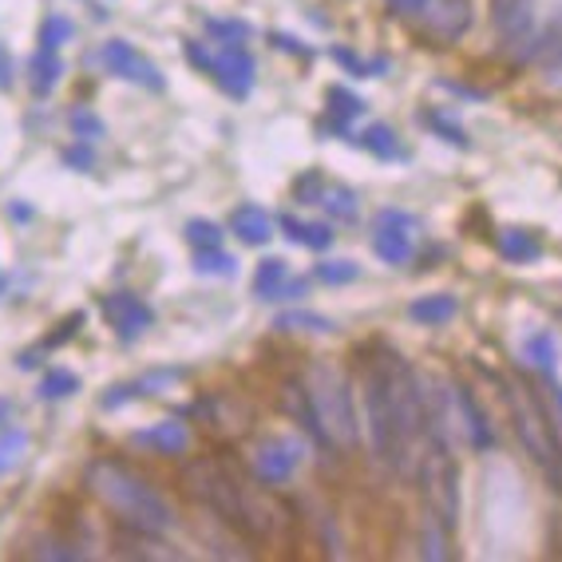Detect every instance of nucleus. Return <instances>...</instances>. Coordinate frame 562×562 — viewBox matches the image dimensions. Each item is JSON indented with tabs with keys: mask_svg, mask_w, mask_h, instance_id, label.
<instances>
[{
	"mask_svg": "<svg viewBox=\"0 0 562 562\" xmlns=\"http://www.w3.org/2000/svg\"><path fill=\"white\" fill-rule=\"evenodd\" d=\"M452 396H456V416H460L463 440L472 443V452H492L499 436H495V428H492V420H487L483 404L475 401V392L468 389V384H460Z\"/></svg>",
	"mask_w": 562,
	"mask_h": 562,
	"instance_id": "13",
	"label": "nucleus"
},
{
	"mask_svg": "<svg viewBox=\"0 0 562 562\" xmlns=\"http://www.w3.org/2000/svg\"><path fill=\"white\" fill-rule=\"evenodd\" d=\"M372 254L389 266H404L412 258V241H416V218L404 211H381L372 222Z\"/></svg>",
	"mask_w": 562,
	"mask_h": 562,
	"instance_id": "10",
	"label": "nucleus"
},
{
	"mask_svg": "<svg viewBox=\"0 0 562 562\" xmlns=\"http://www.w3.org/2000/svg\"><path fill=\"white\" fill-rule=\"evenodd\" d=\"M492 29L503 52L531 56L539 32V0H492Z\"/></svg>",
	"mask_w": 562,
	"mask_h": 562,
	"instance_id": "7",
	"label": "nucleus"
},
{
	"mask_svg": "<svg viewBox=\"0 0 562 562\" xmlns=\"http://www.w3.org/2000/svg\"><path fill=\"white\" fill-rule=\"evenodd\" d=\"M179 381V372H155V376H143V381L135 384H120V389H111L108 396H103V404L108 408H120V404L135 401V396H151V392H162L167 384Z\"/></svg>",
	"mask_w": 562,
	"mask_h": 562,
	"instance_id": "25",
	"label": "nucleus"
},
{
	"mask_svg": "<svg viewBox=\"0 0 562 562\" xmlns=\"http://www.w3.org/2000/svg\"><path fill=\"white\" fill-rule=\"evenodd\" d=\"M456 313H460L456 293H428V297H416V302L408 305V322L428 325V329H440V325L456 322Z\"/></svg>",
	"mask_w": 562,
	"mask_h": 562,
	"instance_id": "19",
	"label": "nucleus"
},
{
	"mask_svg": "<svg viewBox=\"0 0 562 562\" xmlns=\"http://www.w3.org/2000/svg\"><path fill=\"white\" fill-rule=\"evenodd\" d=\"M12 83V71H9V52L0 48V88H9Z\"/></svg>",
	"mask_w": 562,
	"mask_h": 562,
	"instance_id": "44",
	"label": "nucleus"
},
{
	"mask_svg": "<svg viewBox=\"0 0 562 562\" xmlns=\"http://www.w3.org/2000/svg\"><path fill=\"white\" fill-rule=\"evenodd\" d=\"M472 29V0H440L432 12V36L443 44L460 41Z\"/></svg>",
	"mask_w": 562,
	"mask_h": 562,
	"instance_id": "18",
	"label": "nucleus"
},
{
	"mask_svg": "<svg viewBox=\"0 0 562 562\" xmlns=\"http://www.w3.org/2000/svg\"><path fill=\"white\" fill-rule=\"evenodd\" d=\"M24 452H29V432L12 428V432H0V475H9L21 468Z\"/></svg>",
	"mask_w": 562,
	"mask_h": 562,
	"instance_id": "30",
	"label": "nucleus"
},
{
	"mask_svg": "<svg viewBox=\"0 0 562 562\" xmlns=\"http://www.w3.org/2000/svg\"><path fill=\"white\" fill-rule=\"evenodd\" d=\"M273 44L278 48H285V52H297V56H305L310 48H302V44H293V36H273Z\"/></svg>",
	"mask_w": 562,
	"mask_h": 562,
	"instance_id": "45",
	"label": "nucleus"
},
{
	"mask_svg": "<svg viewBox=\"0 0 562 562\" xmlns=\"http://www.w3.org/2000/svg\"><path fill=\"white\" fill-rule=\"evenodd\" d=\"M32 554L36 559H64V562H71V559H83V551H71V542H56V539H41L36 547H32Z\"/></svg>",
	"mask_w": 562,
	"mask_h": 562,
	"instance_id": "40",
	"label": "nucleus"
},
{
	"mask_svg": "<svg viewBox=\"0 0 562 562\" xmlns=\"http://www.w3.org/2000/svg\"><path fill=\"white\" fill-rule=\"evenodd\" d=\"M361 420L369 432L372 463L392 480H412L428 452L424 420V384L396 349H376L364 357Z\"/></svg>",
	"mask_w": 562,
	"mask_h": 562,
	"instance_id": "1",
	"label": "nucleus"
},
{
	"mask_svg": "<svg viewBox=\"0 0 562 562\" xmlns=\"http://www.w3.org/2000/svg\"><path fill=\"white\" fill-rule=\"evenodd\" d=\"M499 396L512 416L515 440L527 452L531 468L542 475V483L551 492H562V440L554 432V420L547 416V404L539 401V392L527 389L515 376H499Z\"/></svg>",
	"mask_w": 562,
	"mask_h": 562,
	"instance_id": "4",
	"label": "nucleus"
},
{
	"mask_svg": "<svg viewBox=\"0 0 562 562\" xmlns=\"http://www.w3.org/2000/svg\"><path fill=\"white\" fill-rule=\"evenodd\" d=\"M305 460V443L293 436H266L250 448V472L261 487H278V483L293 480V472Z\"/></svg>",
	"mask_w": 562,
	"mask_h": 562,
	"instance_id": "8",
	"label": "nucleus"
},
{
	"mask_svg": "<svg viewBox=\"0 0 562 562\" xmlns=\"http://www.w3.org/2000/svg\"><path fill=\"white\" fill-rule=\"evenodd\" d=\"M278 329H310V333H333V322L322 313H281Z\"/></svg>",
	"mask_w": 562,
	"mask_h": 562,
	"instance_id": "36",
	"label": "nucleus"
},
{
	"mask_svg": "<svg viewBox=\"0 0 562 562\" xmlns=\"http://www.w3.org/2000/svg\"><path fill=\"white\" fill-rule=\"evenodd\" d=\"M103 317H108V325L115 329V337H123V341H139L143 333L155 325V310L147 302H143L139 293H108L103 297Z\"/></svg>",
	"mask_w": 562,
	"mask_h": 562,
	"instance_id": "11",
	"label": "nucleus"
},
{
	"mask_svg": "<svg viewBox=\"0 0 562 562\" xmlns=\"http://www.w3.org/2000/svg\"><path fill=\"white\" fill-rule=\"evenodd\" d=\"M64 159L76 162V171H88L91 167V151H80V147H76V151H64Z\"/></svg>",
	"mask_w": 562,
	"mask_h": 562,
	"instance_id": "42",
	"label": "nucleus"
},
{
	"mask_svg": "<svg viewBox=\"0 0 562 562\" xmlns=\"http://www.w3.org/2000/svg\"><path fill=\"white\" fill-rule=\"evenodd\" d=\"M361 147L364 151H372L376 159H401V139L392 135V127H384V123H372L369 131L361 135Z\"/></svg>",
	"mask_w": 562,
	"mask_h": 562,
	"instance_id": "28",
	"label": "nucleus"
},
{
	"mask_svg": "<svg viewBox=\"0 0 562 562\" xmlns=\"http://www.w3.org/2000/svg\"><path fill=\"white\" fill-rule=\"evenodd\" d=\"M182 487L194 503L211 512L214 522L241 539H270L278 527V503L266 499L258 483L246 480L241 468L226 456H199L182 468Z\"/></svg>",
	"mask_w": 562,
	"mask_h": 562,
	"instance_id": "2",
	"label": "nucleus"
},
{
	"mask_svg": "<svg viewBox=\"0 0 562 562\" xmlns=\"http://www.w3.org/2000/svg\"><path fill=\"white\" fill-rule=\"evenodd\" d=\"M80 392V376L68 369H52L44 372L41 381V401H64V396H76Z\"/></svg>",
	"mask_w": 562,
	"mask_h": 562,
	"instance_id": "31",
	"label": "nucleus"
},
{
	"mask_svg": "<svg viewBox=\"0 0 562 562\" xmlns=\"http://www.w3.org/2000/svg\"><path fill=\"white\" fill-rule=\"evenodd\" d=\"M83 480H88V492L95 495L123 527L151 531V535H167L175 527V507L167 503V495H162L143 472H135L131 463L91 460Z\"/></svg>",
	"mask_w": 562,
	"mask_h": 562,
	"instance_id": "3",
	"label": "nucleus"
},
{
	"mask_svg": "<svg viewBox=\"0 0 562 562\" xmlns=\"http://www.w3.org/2000/svg\"><path fill=\"white\" fill-rule=\"evenodd\" d=\"M194 416H202V424L211 428V432H222V436H234L241 428H250V416L231 401V396H206V401L194 404Z\"/></svg>",
	"mask_w": 562,
	"mask_h": 562,
	"instance_id": "15",
	"label": "nucleus"
},
{
	"mask_svg": "<svg viewBox=\"0 0 562 562\" xmlns=\"http://www.w3.org/2000/svg\"><path fill=\"white\" fill-rule=\"evenodd\" d=\"M60 76H64V64H60V56H56V48H41L29 60V88L36 91V95H48V91L60 83Z\"/></svg>",
	"mask_w": 562,
	"mask_h": 562,
	"instance_id": "23",
	"label": "nucleus"
},
{
	"mask_svg": "<svg viewBox=\"0 0 562 562\" xmlns=\"http://www.w3.org/2000/svg\"><path fill=\"white\" fill-rule=\"evenodd\" d=\"M281 412L290 416V420H297L305 428V432L313 436V443L322 448V452H329V440H325L322 432V420H317V412H313V401H310V392H305V381H290L285 389H281L278 396Z\"/></svg>",
	"mask_w": 562,
	"mask_h": 562,
	"instance_id": "14",
	"label": "nucleus"
},
{
	"mask_svg": "<svg viewBox=\"0 0 562 562\" xmlns=\"http://www.w3.org/2000/svg\"><path fill=\"white\" fill-rule=\"evenodd\" d=\"M325 100H329V115H337V120H341V131L349 135V120H357V115H361L364 100H361V95H352V91H345L341 83L325 91Z\"/></svg>",
	"mask_w": 562,
	"mask_h": 562,
	"instance_id": "29",
	"label": "nucleus"
},
{
	"mask_svg": "<svg viewBox=\"0 0 562 562\" xmlns=\"http://www.w3.org/2000/svg\"><path fill=\"white\" fill-rule=\"evenodd\" d=\"M302 202H317L322 211H329L333 218H341V222H357V194L349 191V187H337V182H317L313 179V194Z\"/></svg>",
	"mask_w": 562,
	"mask_h": 562,
	"instance_id": "21",
	"label": "nucleus"
},
{
	"mask_svg": "<svg viewBox=\"0 0 562 562\" xmlns=\"http://www.w3.org/2000/svg\"><path fill=\"white\" fill-rule=\"evenodd\" d=\"M285 278H290L285 261L266 258L258 266V273H254V293H258L261 302H278V293H281V285H285Z\"/></svg>",
	"mask_w": 562,
	"mask_h": 562,
	"instance_id": "26",
	"label": "nucleus"
},
{
	"mask_svg": "<svg viewBox=\"0 0 562 562\" xmlns=\"http://www.w3.org/2000/svg\"><path fill=\"white\" fill-rule=\"evenodd\" d=\"M231 231L238 241H246V246H266V241L273 238V218L261 206H238V211L231 214Z\"/></svg>",
	"mask_w": 562,
	"mask_h": 562,
	"instance_id": "20",
	"label": "nucleus"
},
{
	"mask_svg": "<svg viewBox=\"0 0 562 562\" xmlns=\"http://www.w3.org/2000/svg\"><path fill=\"white\" fill-rule=\"evenodd\" d=\"M71 32H76V24L68 16H48L41 24V48H60V44L71 41Z\"/></svg>",
	"mask_w": 562,
	"mask_h": 562,
	"instance_id": "37",
	"label": "nucleus"
},
{
	"mask_svg": "<svg viewBox=\"0 0 562 562\" xmlns=\"http://www.w3.org/2000/svg\"><path fill=\"white\" fill-rule=\"evenodd\" d=\"M218 80V88L234 100H246L254 88V60L246 48H218V56H211V68H206Z\"/></svg>",
	"mask_w": 562,
	"mask_h": 562,
	"instance_id": "12",
	"label": "nucleus"
},
{
	"mask_svg": "<svg viewBox=\"0 0 562 562\" xmlns=\"http://www.w3.org/2000/svg\"><path fill=\"white\" fill-rule=\"evenodd\" d=\"M499 250L507 261H535L539 258V238H535L531 231H519V226H512V231L499 234Z\"/></svg>",
	"mask_w": 562,
	"mask_h": 562,
	"instance_id": "27",
	"label": "nucleus"
},
{
	"mask_svg": "<svg viewBox=\"0 0 562 562\" xmlns=\"http://www.w3.org/2000/svg\"><path fill=\"white\" fill-rule=\"evenodd\" d=\"M281 231L290 234L297 246H305V250H317V254L329 250L333 238H337L325 222H305V218H293V214H281Z\"/></svg>",
	"mask_w": 562,
	"mask_h": 562,
	"instance_id": "22",
	"label": "nucleus"
},
{
	"mask_svg": "<svg viewBox=\"0 0 562 562\" xmlns=\"http://www.w3.org/2000/svg\"><path fill=\"white\" fill-rule=\"evenodd\" d=\"M424 123L436 131V135H443L448 143H456V147H468V139H463L460 123H452L448 115H436V111H424Z\"/></svg>",
	"mask_w": 562,
	"mask_h": 562,
	"instance_id": "39",
	"label": "nucleus"
},
{
	"mask_svg": "<svg viewBox=\"0 0 562 562\" xmlns=\"http://www.w3.org/2000/svg\"><path fill=\"white\" fill-rule=\"evenodd\" d=\"M305 392H310L313 412L322 420V432L329 440V452H352L361 440V416H357V401H352L349 376L337 364H310L305 369Z\"/></svg>",
	"mask_w": 562,
	"mask_h": 562,
	"instance_id": "5",
	"label": "nucleus"
},
{
	"mask_svg": "<svg viewBox=\"0 0 562 562\" xmlns=\"http://www.w3.org/2000/svg\"><path fill=\"white\" fill-rule=\"evenodd\" d=\"M71 127H76V135H80V139H100V135H103V123L95 120L91 111H76V115H71Z\"/></svg>",
	"mask_w": 562,
	"mask_h": 562,
	"instance_id": "41",
	"label": "nucleus"
},
{
	"mask_svg": "<svg viewBox=\"0 0 562 562\" xmlns=\"http://www.w3.org/2000/svg\"><path fill=\"white\" fill-rule=\"evenodd\" d=\"M182 234H187V241H191L194 250H211V246H222V226H218V222L191 218Z\"/></svg>",
	"mask_w": 562,
	"mask_h": 562,
	"instance_id": "33",
	"label": "nucleus"
},
{
	"mask_svg": "<svg viewBox=\"0 0 562 562\" xmlns=\"http://www.w3.org/2000/svg\"><path fill=\"white\" fill-rule=\"evenodd\" d=\"M135 443H143V448H151L159 456H182L191 448V428L182 420H159L147 432H135Z\"/></svg>",
	"mask_w": 562,
	"mask_h": 562,
	"instance_id": "16",
	"label": "nucleus"
},
{
	"mask_svg": "<svg viewBox=\"0 0 562 562\" xmlns=\"http://www.w3.org/2000/svg\"><path fill=\"white\" fill-rule=\"evenodd\" d=\"M115 554H120V559H159V562L162 559H182V551H171L159 535L135 531V527H127V531L115 535Z\"/></svg>",
	"mask_w": 562,
	"mask_h": 562,
	"instance_id": "17",
	"label": "nucleus"
},
{
	"mask_svg": "<svg viewBox=\"0 0 562 562\" xmlns=\"http://www.w3.org/2000/svg\"><path fill=\"white\" fill-rule=\"evenodd\" d=\"M416 480H420L424 503H428V519L440 522L443 531L452 535L456 522H460V468H456V452L428 448Z\"/></svg>",
	"mask_w": 562,
	"mask_h": 562,
	"instance_id": "6",
	"label": "nucleus"
},
{
	"mask_svg": "<svg viewBox=\"0 0 562 562\" xmlns=\"http://www.w3.org/2000/svg\"><path fill=\"white\" fill-rule=\"evenodd\" d=\"M361 278V266L357 261H322L317 266V281H325V285H345V281H357Z\"/></svg>",
	"mask_w": 562,
	"mask_h": 562,
	"instance_id": "35",
	"label": "nucleus"
},
{
	"mask_svg": "<svg viewBox=\"0 0 562 562\" xmlns=\"http://www.w3.org/2000/svg\"><path fill=\"white\" fill-rule=\"evenodd\" d=\"M206 32L218 36L222 48H241V44L250 41V24L241 21H206Z\"/></svg>",
	"mask_w": 562,
	"mask_h": 562,
	"instance_id": "34",
	"label": "nucleus"
},
{
	"mask_svg": "<svg viewBox=\"0 0 562 562\" xmlns=\"http://www.w3.org/2000/svg\"><path fill=\"white\" fill-rule=\"evenodd\" d=\"M333 60L345 64L352 76H384V60H361V56L349 48H333Z\"/></svg>",
	"mask_w": 562,
	"mask_h": 562,
	"instance_id": "38",
	"label": "nucleus"
},
{
	"mask_svg": "<svg viewBox=\"0 0 562 562\" xmlns=\"http://www.w3.org/2000/svg\"><path fill=\"white\" fill-rule=\"evenodd\" d=\"M522 357L535 364L542 381H551L554 376V364H559V345H554L551 333H531L527 341H522Z\"/></svg>",
	"mask_w": 562,
	"mask_h": 562,
	"instance_id": "24",
	"label": "nucleus"
},
{
	"mask_svg": "<svg viewBox=\"0 0 562 562\" xmlns=\"http://www.w3.org/2000/svg\"><path fill=\"white\" fill-rule=\"evenodd\" d=\"M396 12H424L428 9V0H389Z\"/></svg>",
	"mask_w": 562,
	"mask_h": 562,
	"instance_id": "43",
	"label": "nucleus"
},
{
	"mask_svg": "<svg viewBox=\"0 0 562 562\" xmlns=\"http://www.w3.org/2000/svg\"><path fill=\"white\" fill-rule=\"evenodd\" d=\"M100 60H103V68L115 76V80L139 83V88H147V91L167 88L159 64L147 60V56H143V52L135 48V44H127V41H108V44H103V52H100Z\"/></svg>",
	"mask_w": 562,
	"mask_h": 562,
	"instance_id": "9",
	"label": "nucleus"
},
{
	"mask_svg": "<svg viewBox=\"0 0 562 562\" xmlns=\"http://www.w3.org/2000/svg\"><path fill=\"white\" fill-rule=\"evenodd\" d=\"M194 270L218 273V278H234V273H238V261H234L231 254H222L218 246H211V250H194Z\"/></svg>",
	"mask_w": 562,
	"mask_h": 562,
	"instance_id": "32",
	"label": "nucleus"
}]
</instances>
